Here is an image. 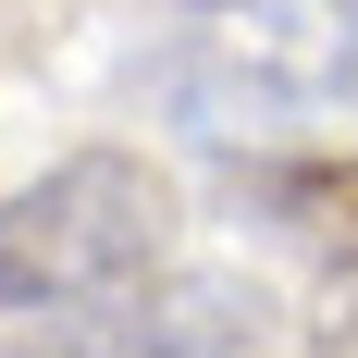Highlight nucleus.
Here are the masks:
<instances>
[{
    "label": "nucleus",
    "instance_id": "7ed1b4c3",
    "mask_svg": "<svg viewBox=\"0 0 358 358\" xmlns=\"http://www.w3.org/2000/svg\"><path fill=\"white\" fill-rule=\"evenodd\" d=\"M13 358H198V346H173L148 322H50V334H13Z\"/></svg>",
    "mask_w": 358,
    "mask_h": 358
},
{
    "label": "nucleus",
    "instance_id": "f257e3e1",
    "mask_svg": "<svg viewBox=\"0 0 358 358\" xmlns=\"http://www.w3.org/2000/svg\"><path fill=\"white\" fill-rule=\"evenodd\" d=\"M358 99V0H222L161 62V124L198 148H296Z\"/></svg>",
    "mask_w": 358,
    "mask_h": 358
},
{
    "label": "nucleus",
    "instance_id": "f03ea898",
    "mask_svg": "<svg viewBox=\"0 0 358 358\" xmlns=\"http://www.w3.org/2000/svg\"><path fill=\"white\" fill-rule=\"evenodd\" d=\"M173 173L148 148H74L0 198V309H87L161 272Z\"/></svg>",
    "mask_w": 358,
    "mask_h": 358
},
{
    "label": "nucleus",
    "instance_id": "20e7f679",
    "mask_svg": "<svg viewBox=\"0 0 358 358\" xmlns=\"http://www.w3.org/2000/svg\"><path fill=\"white\" fill-rule=\"evenodd\" d=\"M272 198H285L334 259H358V161H346V173H296V185H272Z\"/></svg>",
    "mask_w": 358,
    "mask_h": 358
}]
</instances>
